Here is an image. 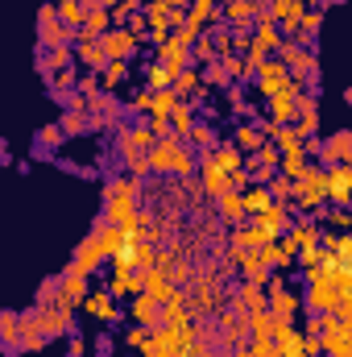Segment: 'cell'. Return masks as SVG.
Here are the masks:
<instances>
[{"mask_svg": "<svg viewBox=\"0 0 352 357\" xmlns=\"http://www.w3.org/2000/svg\"><path fill=\"white\" fill-rule=\"evenodd\" d=\"M150 146H154L150 125H141V129H120V158L129 162V171H137V175H145V171H150V167H145Z\"/></svg>", "mask_w": 352, "mask_h": 357, "instance_id": "6da1fadb", "label": "cell"}, {"mask_svg": "<svg viewBox=\"0 0 352 357\" xmlns=\"http://www.w3.org/2000/svg\"><path fill=\"white\" fill-rule=\"evenodd\" d=\"M178 158H182V137H158L154 146H150V158H145V167L154 171V175H175Z\"/></svg>", "mask_w": 352, "mask_h": 357, "instance_id": "7a4b0ae2", "label": "cell"}, {"mask_svg": "<svg viewBox=\"0 0 352 357\" xmlns=\"http://www.w3.org/2000/svg\"><path fill=\"white\" fill-rule=\"evenodd\" d=\"M95 42H99V50H104V59H108V63H112V59H120V63H125V59H133V54H137V42H141V38H137L133 29H108V33H99Z\"/></svg>", "mask_w": 352, "mask_h": 357, "instance_id": "3957f363", "label": "cell"}, {"mask_svg": "<svg viewBox=\"0 0 352 357\" xmlns=\"http://www.w3.org/2000/svg\"><path fill=\"white\" fill-rule=\"evenodd\" d=\"M83 295H88V274L79 266H67L58 274V303H67V307H79L83 303Z\"/></svg>", "mask_w": 352, "mask_h": 357, "instance_id": "277c9868", "label": "cell"}, {"mask_svg": "<svg viewBox=\"0 0 352 357\" xmlns=\"http://www.w3.org/2000/svg\"><path fill=\"white\" fill-rule=\"evenodd\" d=\"M315 154H319V167L328 162V167H336V162H349L352 154V133L349 129H340L336 137H328V142H319L315 137Z\"/></svg>", "mask_w": 352, "mask_h": 357, "instance_id": "5b68a950", "label": "cell"}, {"mask_svg": "<svg viewBox=\"0 0 352 357\" xmlns=\"http://www.w3.org/2000/svg\"><path fill=\"white\" fill-rule=\"evenodd\" d=\"M42 307V337H63V333H71V307L67 303H38Z\"/></svg>", "mask_w": 352, "mask_h": 357, "instance_id": "8992f818", "label": "cell"}, {"mask_svg": "<svg viewBox=\"0 0 352 357\" xmlns=\"http://www.w3.org/2000/svg\"><path fill=\"white\" fill-rule=\"evenodd\" d=\"M253 75H257V91H262V96H278V91H286V84H290L286 63H278V59H273V63H262Z\"/></svg>", "mask_w": 352, "mask_h": 357, "instance_id": "52a82bcc", "label": "cell"}, {"mask_svg": "<svg viewBox=\"0 0 352 357\" xmlns=\"http://www.w3.org/2000/svg\"><path fill=\"white\" fill-rule=\"evenodd\" d=\"M141 291L154 299V303H166V299H175V291L178 287H170V274L166 270H141Z\"/></svg>", "mask_w": 352, "mask_h": 357, "instance_id": "ba28073f", "label": "cell"}, {"mask_svg": "<svg viewBox=\"0 0 352 357\" xmlns=\"http://www.w3.org/2000/svg\"><path fill=\"white\" fill-rule=\"evenodd\" d=\"M323 171H328V199H332L336 208H344V204H349L352 167H349V162H336V167H323Z\"/></svg>", "mask_w": 352, "mask_h": 357, "instance_id": "9c48e42d", "label": "cell"}, {"mask_svg": "<svg viewBox=\"0 0 352 357\" xmlns=\"http://www.w3.org/2000/svg\"><path fill=\"white\" fill-rule=\"evenodd\" d=\"M294 91H303L298 84H286V91L269 96V121L273 125H290L294 121Z\"/></svg>", "mask_w": 352, "mask_h": 357, "instance_id": "30bf717a", "label": "cell"}, {"mask_svg": "<svg viewBox=\"0 0 352 357\" xmlns=\"http://www.w3.org/2000/svg\"><path fill=\"white\" fill-rule=\"evenodd\" d=\"M129 316H133V320H137L141 328H158V324H162V303H154V299H150V295L141 291V295L133 299Z\"/></svg>", "mask_w": 352, "mask_h": 357, "instance_id": "8fae6325", "label": "cell"}, {"mask_svg": "<svg viewBox=\"0 0 352 357\" xmlns=\"http://www.w3.org/2000/svg\"><path fill=\"white\" fill-rule=\"evenodd\" d=\"M269 13H273V21H282L286 33H294L298 21H303V13H307V4H303V0H273Z\"/></svg>", "mask_w": 352, "mask_h": 357, "instance_id": "7c38bea8", "label": "cell"}, {"mask_svg": "<svg viewBox=\"0 0 352 357\" xmlns=\"http://www.w3.org/2000/svg\"><path fill=\"white\" fill-rule=\"evenodd\" d=\"M207 195H224L228 191V171H220L216 167V158H211V150H203V183H199Z\"/></svg>", "mask_w": 352, "mask_h": 357, "instance_id": "4fadbf2b", "label": "cell"}, {"mask_svg": "<svg viewBox=\"0 0 352 357\" xmlns=\"http://www.w3.org/2000/svg\"><path fill=\"white\" fill-rule=\"evenodd\" d=\"M83 307H88L95 320H104V324L120 320V307H116V299H112L108 291H99V295H83Z\"/></svg>", "mask_w": 352, "mask_h": 357, "instance_id": "5bb4252c", "label": "cell"}, {"mask_svg": "<svg viewBox=\"0 0 352 357\" xmlns=\"http://www.w3.org/2000/svg\"><path fill=\"white\" fill-rule=\"evenodd\" d=\"M186 21L195 29H203L207 21H220V0H191L186 4Z\"/></svg>", "mask_w": 352, "mask_h": 357, "instance_id": "9a60e30c", "label": "cell"}, {"mask_svg": "<svg viewBox=\"0 0 352 357\" xmlns=\"http://www.w3.org/2000/svg\"><path fill=\"white\" fill-rule=\"evenodd\" d=\"M241 204H245V212L249 216H257V212H265L273 199H269V191H265V183H249L245 191H241Z\"/></svg>", "mask_w": 352, "mask_h": 357, "instance_id": "2e32d148", "label": "cell"}, {"mask_svg": "<svg viewBox=\"0 0 352 357\" xmlns=\"http://www.w3.org/2000/svg\"><path fill=\"white\" fill-rule=\"evenodd\" d=\"M99 262H104V254H99V245L88 237V241L75 250V262H71V266H79L83 274H95V270H99Z\"/></svg>", "mask_w": 352, "mask_h": 357, "instance_id": "e0dca14e", "label": "cell"}, {"mask_svg": "<svg viewBox=\"0 0 352 357\" xmlns=\"http://www.w3.org/2000/svg\"><path fill=\"white\" fill-rule=\"evenodd\" d=\"M237 262H241V270H245V278H249L253 287H262V282H269V278H273V274H269V266H265V262L257 258V254H241Z\"/></svg>", "mask_w": 352, "mask_h": 357, "instance_id": "ac0fdd59", "label": "cell"}, {"mask_svg": "<svg viewBox=\"0 0 352 357\" xmlns=\"http://www.w3.org/2000/svg\"><path fill=\"white\" fill-rule=\"evenodd\" d=\"M220 199V216L228 220V225H241L245 220V204H241V191H224V195H216Z\"/></svg>", "mask_w": 352, "mask_h": 357, "instance_id": "d6986e66", "label": "cell"}, {"mask_svg": "<svg viewBox=\"0 0 352 357\" xmlns=\"http://www.w3.org/2000/svg\"><path fill=\"white\" fill-rule=\"evenodd\" d=\"M108 29H112V13L108 8H91L88 17H83V25H79V33H88V38H99Z\"/></svg>", "mask_w": 352, "mask_h": 357, "instance_id": "ffe728a7", "label": "cell"}, {"mask_svg": "<svg viewBox=\"0 0 352 357\" xmlns=\"http://www.w3.org/2000/svg\"><path fill=\"white\" fill-rule=\"evenodd\" d=\"M237 29H245L249 21H253V4H245V0H224V8H220Z\"/></svg>", "mask_w": 352, "mask_h": 357, "instance_id": "44dd1931", "label": "cell"}, {"mask_svg": "<svg viewBox=\"0 0 352 357\" xmlns=\"http://www.w3.org/2000/svg\"><path fill=\"white\" fill-rule=\"evenodd\" d=\"M0 341L4 345L21 341V312H0Z\"/></svg>", "mask_w": 352, "mask_h": 357, "instance_id": "7402d4cb", "label": "cell"}, {"mask_svg": "<svg viewBox=\"0 0 352 357\" xmlns=\"http://www.w3.org/2000/svg\"><path fill=\"white\" fill-rule=\"evenodd\" d=\"M129 79V63H120V59H112V63H104V75H99V84L112 91V88H120Z\"/></svg>", "mask_w": 352, "mask_h": 357, "instance_id": "603a6c76", "label": "cell"}, {"mask_svg": "<svg viewBox=\"0 0 352 357\" xmlns=\"http://www.w3.org/2000/svg\"><path fill=\"white\" fill-rule=\"evenodd\" d=\"M54 17H58V21H63V25H67V29H79V25H83V17H88V13H83V8H79V0H71V4H54Z\"/></svg>", "mask_w": 352, "mask_h": 357, "instance_id": "cb8c5ba5", "label": "cell"}, {"mask_svg": "<svg viewBox=\"0 0 352 357\" xmlns=\"http://www.w3.org/2000/svg\"><path fill=\"white\" fill-rule=\"evenodd\" d=\"M170 84H175L170 91H175L178 100H182V96H191V91L199 88V71H195V67H182V71H178V75L170 79Z\"/></svg>", "mask_w": 352, "mask_h": 357, "instance_id": "d4e9b609", "label": "cell"}, {"mask_svg": "<svg viewBox=\"0 0 352 357\" xmlns=\"http://www.w3.org/2000/svg\"><path fill=\"white\" fill-rule=\"evenodd\" d=\"M253 46L278 50V46H282V29H278V25H257V29H253Z\"/></svg>", "mask_w": 352, "mask_h": 357, "instance_id": "484cf974", "label": "cell"}, {"mask_svg": "<svg viewBox=\"0 0 352 357\" xmlns=\"http://www.w3.org/2000/svg\"><path fill=\"white\" fill-rule=\"evenodd\" d=\"M170 112H175V137H186L191 125H195V116H191V100H178Z\"/></svg>", "mask_w": 352, "mask_h": 357, "instance_id": "4316f807", "label": "cell"}, {"mask_svg": "<svg viewBox=\"0 0 352 357\" xmlns=\"http://www.w3.org/2000/svg\"><path fill=\"white\" fill-rule=\"evenodd\" d=\"M211 158H216L220 171H241V150L237 146H220V150H211Z\"/></svg>", "mask_w": 352, "mask_h": 357, "instance_id": "83f0119b", "label": "cell"}, {"mask_svg": "<svg viewBox=\"0 0 352 357\" xmlns=\"http://www.w3.org/2000/svg\"><path fill=\"white\" fill-rule=\"evenodd\" d=\"M262 146H265V137L253 125H241V129H237V150H249V154H253V150H262Z\"/></svg>", "mask_w": 352, "mask_h": 357, "instance_id": "f1b7e54d", "label": "cell"}, {"mask_svg": "<svg viewBox=\"0 0 352 357\" xmlns=\"http://www.w3.org/2000/svg\"><path fill=\"white\" fill-rule=\"evenodd\" d=\"M178 104V96L170 88H162V91H154V100H150V112L154 116H170V108Z\"/></svg>", "mask_w": 352, "mask_h": 357, "instance_id": "f546056e", "label": "cell"}, {"mask_svg": "<svg viewBox=\"0 0 352 357\" xmlns=\"http://www.w3.org/2000/svg\"><path fill=\"white\" fill-rule=\"evenodd\" d=\"M286 233H290V241H294L298 250H303V245H315V241H319V229H315V225H290Z\"/></svg>", "mask_w": 352, "mask_h": 357, "instance_id": "4dcf8cb0", "label": "cell"}, {"mask_svg": "<svg viewBox=\"0 0 352 357\" xmlns=\"http://www.w3.org/2000/svg\"><path fill=\"white\" fill-rule=\"evenodd\" d=\"M145 84H150V91L170 88V71H166L162 63H150V67H145Z\"/></svg>", "mask_w": 352, "mask_h": 357, "instance_id": "1f68e13d", "label": "cell"}, {"mask_svg": "<svg viewBox=\"0 0 352 357\" xmlns=\"http://www.w3.org/2000/svg\"><path fill=\"white\" fill-rule=\"evenodd\" d=\"M199 84H203V88H228V75H224L220 59H216V63H207V71L199 75Z\"/></svg>", "mask_w": 352, "mask_h": 357, "instance_id": "d6a6232c", "label": "cell"}, {"mask_svg": "<svg viewBox=\"0 0 352 357\" xmlns=\"http://www.w3.org/2000/svg\"><path fill=\"white\" fill-rule=\"evenodd\" d=\"M265 191H269V199H273V204H282V199H290V178H286V175H269Z\"/></svg>", "mask_w": 352, "mask_h": 357, "instance_id": "836d02e7", "label": "cell"}, {"mask_svg": "<svg viewBox=\"0 0 352 357\" xmlns=\"http://www.w3.org/2000/svg\"><path fill=\"white\" fill-rule=\"evenodd\" d=\"M195 146H203V150H216V133H211V125H191V133H186Z\"/></svg>", "mask_w": 352, "mask_h": 357, "instance_id": "e575fe53", "label": "cell"}, {"mask_svg": "<svg viewBox=\"0 0 352 357\" xmlns=\"http://www.w3.org/2000/svg\"><path fill=\"white\" fill-rule=\"evenodd\" d=\"M125 345H129V349H137V354H145V345H150V328L133 324V328L125 333Z\"/></svg>", "mask_w": 352, "mask_h": 357, "instance_id": "d590c367", "label": "cell"}, {"mask_svg": "<svg viewBox=\"0 0 352 357\" xmlns=\"http://www.w3.org/2000/svg\"><path fill=\"white\" fill-rule=\"evenodd\" d=\"M63 133H83L88 129V116L83 112H63V125H58Z\"/></svg>", "mask_w": 352, "mask_h": 357, "instance_id": "8d00e7d4", "label": "cell"}, {"mask_svg": "<svg viewBox=\"0 0 352 357\" xmlns=\"http://www.w3.org/2000/svg\"><path fill=\"white\" fill-rule=\"evenodd\" d=\"M63 137H67V133H63L58 125H42V129H38V142H42V146H63Z\"/></svg>", "mask_w": 352, "mask_h": 357, "instance_id": "74e56055", "label": "cell"}, {"mask_svg": "<svg viewBox=\"0 0 352 357\" xmlns=\"http://www.w3.org/2000/svg\"><path fill=\"white\" fill-rule=\"evenodd\" d=\"M249 354H253V357H282V354H278V345H273V341H269V337H257V341H253V349H249Z\"/></svg>", "mask_w": 352, "mask_h": 357, "instance_id": "f35d334b", "label": "cell"}, {"mask_svg": "<svg viewBox=\"0 0 352 357\" xmlns=\"http://www.w3.org/2000/svg\"><path fill=\"white\" fill-rule=\"evenodd\" d=\"M298 262H303V266H319V262H323V250H319V245H303V250H298Z\"/></svg>", "mask_w": 352, "mask_h": 357, "instance_id": "ab89813d", "label": "cell"}, {"mask_svg": "<svg viewBox=\"0 0 352 357\" xmlns=\"http://www.w3.org/2000/svg\"><path fill=\"white\" fill-rule=\"evenodd\" d=\"M328 357H352V337H349V341H336V345H328Z\"/></svg>", "mask_w": 352, "mask_h": 357, "instance_id": "60d3db41", "label": "cell"}, {"mask_svg": "<svg viewBox=\"0 0 352 357\" xmlns=\"http://www.w3.org/2000/svg\"><path fill=\"white\" fill-rule=\"evenodd\" d=\"M150 133H154V137H170V121H166V116H154Z\"/></svg>", "mask_w": 352, "mask_h": 357, "instance_id": "b9f144b4", "label": "cell"}, {"mask_svg": "<svg viewBox=\"0 0 352 357\" xmlns=\"http://www.w3.org/2000/svg\"><path fill=\"white\" fill-rule=\"evenodd\" d=\"M75 79H79V75H75V71H67V67H63V71H58V79H54V88L63 91V88H71V84H75Z\"/></svg>", "mask_w": 352, "mask_h": 357, "instance_id": "7bdbcfd3", "label": "cell"}, {"mask_svg": "<svg viewBox=\"0 0 352 357\" xmlns=\"http://www.w3.org/2000/svg\"><path fill=\"white\" fill-rule=\"evenodd\" d=\"M95 91H99V84H95V75H88V79H79V96H95Z\"/></svg>", "mask_w": 352, "mask_h": 357, "instance_id": "ee69618b", "label": "cell"}, {"mask_svg": "<svg viewBox=\"0 0 352 357\" xmlns=\"http://www.w3.org/2000/svg\"><path fill=\"white\" fill-rule=\"evenodd\" d=\"M150 100H154V91H137V96H133V108H141V112H150Z\"/></svg>", "mask_w": 352, "mask_h": 357, "instance_id": "f6af8a7d", "label": "cell"}, {"mask_svg": "<svg viewBox=\"0 0 352 357\" xmlns=\"http://www.w3.org/2000/svg\"><path fill=\"white\" fill-rule=\"evenodd\" d=\"M71 357H83V341L79 337H71Z\"/></svg>", "mask_w": 352, "mask_h": 357, "instance_id": "bcb514c9", "label": "cell"}, {"mask_svg": "<svg viewBox=\"0 0 352 357\" xmlns=\"http://www.w3.org/2000/svg\"><path fill=\"white\" fill-rule=\"evenodd\" d=\"M116 4H125V0H99V8H108V13H112Z\"/></svg>", "mask_w": 352, "mask_h": 357, "instance_id": "7dc6e473", "label": "cell"}, {"mask_svg": "<svg viewBox=\"0 0 352 357\" xmlns=\"http://www.w3.org/2000/svg\"><path fill=\"white\" fill-rule=\"evenodd\" d=\"M4 150H8V146H4V137H0V154H4Z\"/></svg>", "mask_w": 352, "mask_h": 357, "instance_id": "c3c4849f", "label": "cell"}, {"mask_svg": "<svg viewBox=\"0 0 352 357\" xmlns=\"http://www.w3.org/2000/svg\"><path fill=\"white\" fill-rule=\"evenodd\" d=\"M58 4H71V0H58Z\"/></svg>", "mask_w": 352, "mask_h": 357, "instance_id": "681fc988", "label": "cell"}, {"mask_svg": "<svg viewBox=\"0 0 352 357\" xmlns=\"http://www.w3.org/2000/svg\"><path fill=\"white\" fill-rule=\"evenodd\" d=\"M245 4H253V0H245Z\"/></svg>", "mask_w": 352, "mask_h": 357, "instance_id": "f907efd6", "label": "cell"}, {"mask_svg": "<svg viewBox=\"0 0 352 357\" xmlns=\"http://www.w3.org/2000/svg\"><path fill=\"white\" fill-rule=\"evenodd\" d=\"M220 357H224V354H220Z\"/></svg>", "mask_w": 352, "mask_h": 357, "instance_id": "816d5d0a", "label": "cell"}]
</instances>
